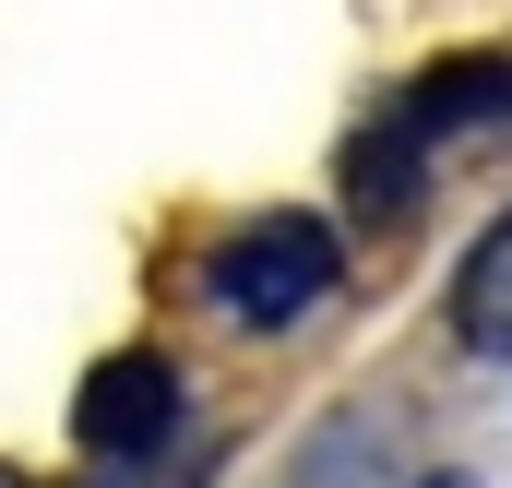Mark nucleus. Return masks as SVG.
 Returning <instances> with one entry per match:
<instances>
[{
  "mask_svg": "<svg viewBox=\"0 0 512 488\" xmlns=\"http://www.w3.org/2000/svg\"><path fill=\"white\" fill-rule=\"evenodd\" d=\"M334 286H346V239H334L322 215H251V227H227V239L203 250V298H215L239 334L310 322Z\"/></svg>",
  "mask_w": 512,
  "mask_h": 488,
  "instance_id": "nucleus-1",
  "label": "nucleus"
},
{
  "mask_svg": "<svg viewBox=\"0 0 512 488\" xmlns=\"http://www.w3.org/2000/svg\"><path fill=\"white\" fill-rule=\"evenodd\" d=\"M179 369L155 358V346H120V358L84 369V393H72V441L96 453V465H143V453H167L179 441Z\"/></svg>",
  "mask_w": 512,
  "mask_h": 488,
  "instance_id": "nucleus-2",
  "label": "nucleus"
},
{
  "mask_svg": "<svg viewBox=\"0 0 512 488\" xmlns=\"http://www.w3.org/2000/svg\"><path fill=\"white\" fill-rule=\"evenodd\" d=\"M489 120H512V48H453L393 96V143H465Z\"/></svg>",
  "mask_w": 512,
  "mask_h": 488,
  "instance_id": "nucleus-3",
  "label": "nucleus"
},
{
  "mask_svg": "<svg viewBox=\"0 0 512 488\" xmlns=\"http://www.w3.org/2000/svg\"><path fill=\"white\" fill-rule=\"evenodd\" d=\"M453 334L477 358H512V215L477 227V250L453 262Z\"/></svg>",
  "mask_w": 512,
  "mask_h": 488,
  "instance_id": "nucleus-4",
  "label": "nucleus"
},
{
  "mask_svg": "<svg viewBox=\"0 0 512 488\" xmlns=\"http://www.w3.org/2000/svg\"><path fill=\"white\" fill-rule=\"evenodd\" d=\"M298 488H393V417H370V405L322 417L298 453Z\"/></svg>",
  "mask_w": 512,
  "mask_h": 488,
  "instance_id": "nucleus-5",
  "label": "nucleus"
},
{
  "mask_svg": "<svg viewBox=\"0 0 512 488\" xmlns=\"http://www.w3.org/2000/svg\"><path fill=\"white\" fill-rule=\"evenodd\" d=\"M441 488H465V477H441Z\"/></svg>",
  "mask_w": 512,
  "mask_h": 488,
  "instance_id": "nucleus-6",
  "label": "nucleus"
}]
</instances>
